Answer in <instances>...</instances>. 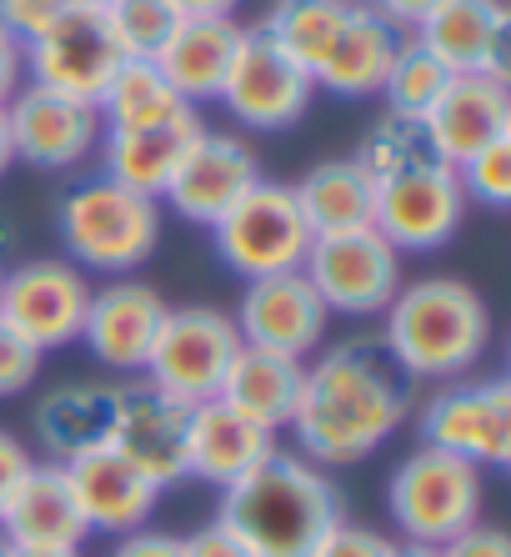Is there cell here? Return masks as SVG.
Masks as SVG:
<instances>
[{
  "label": "cell",
  "instance_id": "cell-27",
  "mask_svg": "<svg viewBox=\"0 0 511 557\" xmlns=\"http://www.w3.org/2000/svg\"><path fill=\"white\" fill-rule=\"evenodd\" d=\"M276 453V437L266 428L246 422L241 412H230L226 403H196L191 407V447H186V478L211 482V487H230L241 482L261 457Z\"/></svg>",
  "mask_w": 511,
  "mask_h": 557
},
{
  "label": "cell",
  "instance_id": "cell-33",
  "mask_svg": "<svg viewBox=\"0 0 511 557\" xmlns=\"http://www.w3.org/2000/svg\"><path fill=\"white\" fill-rule=\"evenodd\" d=\"M451 71L441 61H436L432 51H426L422 40H401L397 55H391V71H386L382 81V96H386V111H397V116H411L422 121L426 111L436 106V96L447 91Z\"/></svg>",
  "mask_w": 511,
  "mask_h": 557
},
{
  "label": "cell",
  "instance_id": "cell-50",
  "mask_svg": "<svg viewBox=\"0 0 511 557\" xmlns=\"http://www.w3.org/2000/svg\"><path fill=\"white\" fill-rule=\"evenodd\" d=\"M71 5H105V0H71Z\"/></svg>",
  "mask_w": 511,
  "mask_h": 557
},
{
  "label": "cell",
  "instance_id": "cell-40",
  "mask_svg": "<svg viewBox=\"0 0 511 557\" xmlns=\"http://www.w3.org/2000/svg\"><path fill=\"white\" fill-rule=\"evenodd\" d=\"M111 557H186V553H180V537H176V532L136 528V532H126V537H115Z\"/></svg>",
  "mask_w": 511,
  "mask_h": 557
},
{
  "label": "cell",
  "instance_id": "cell-26",
  "mask_svg": "<svg viewBox=\"0 0 511 557\" xmlns=\"http://www.w3.org/2000/svg\"><path fill=\"white\" fill-rule=\"evenodd\" d=\"M115 397H121V382H61L40 397L30 428H36L40 447L51 453V462H71V457L111 442Z\"/></svg>",
  "mask_w": 511,
  "mask_h": 557
},
{
  "label": "cell",
  "instance_id": "cell-22",
  "mask_svg": "<svg viewBox=\"0 0 511 557\" xmlns=\"http://www.w3.org/2000/svg\"><path fill=\"white\" fill-rule=\"evenodd\" d=\"M205 131L196 106H180L176 116L151 121V126H121V131H101V176L130 186L141 196H155L171 186L176 166L186 161V151L196 146V136Z\"/></svg>",
  "mask_w": 511,
  "mask_h": 557
},
{
  "label": "cell",
  "instance_id": "cell-17",
  "mask_svg": "<svg viewBox=\"0 0 511 557\" xmlns=\"http://www.w3.org/2000/svg\"><path fill=\"white\" fill-rule=\"evenodd\" d=\"M256 182H261V156L251 141L230 136V131H201L186 161L176 166V176H171V186L161 191V201L180 221L216 226Z\"/></svg>",
  "mask_w": 511,
  "mask_h": 557
},
{
  "label": "cell",
  "instance_id": "cell-34",
  "mask_svg": "<svg viewBox=\"0 0 511 557\" xmlns=\"http://www.w3.org/2000/svg\"><path fill=\"white\" fill-rule=\"evenodd\" d=\"M105 21L115 30V46L126 61H155L166 51L171 30L180 26V11L171 0H105Z\"/></svg>",
  "mask_w": 511,
  "mask_h": 557
},
{
  "label": "cell",
  "instance_id": "cell-44",
  "mask_svg": "<svg viewBox=\"0 0 511 557\" xmlns=\"http://www.w3.org/2000/svg\"><path fill=\"white\" fill-rule=\"evenodd\" d=\"M366 5H371L376 15H386V21H391L397 30H416L426 15L441 5V0H366Z\"/></svg>",
  "mask_w": 511,
  "mask_h": 557
},
{
  "label": "cell",
  "instance_id": "cell-16",
  "mask_svg": "<svg viewBox=\"0 0 511 557\" xmlns=\"http://www.w3.org/2000/svg\"><path fill=\"white\" fill-rule=\"evenodd\" d=\"M230 322H236L246 347L282 351V357L307 362L311 351L326 342L332 311L321 307L307 272H276V276H256V282L241 286V301H236Z\"/></svg>",
  "mask_w": 511,
  "mask_h": 557
},
{
  "label": "cell",
  "instance_id": "cell-9",
  "mask_svg": "<svg viewBox=\"0 0 511 557\" xmlns=\"http://www.w3.org/2000/svg\"><path fill=\"white\" fill-rule=\"evenodd\" d=\"M301 272L332 317H382L401 292V251L376 226L332 232L311 242Z\"/></svg>",
  "mask_w": 511,
  "mask_h": 557
},
{
  "label": "cell",
  "instance_id": "cell-8",
  "mask_svg": "<svg viewBox=\"0 0 511 557\" xmlns=\"http://www.w3.org/2000/svg\"><path fill=\"white\" fill-rule=\"evenodd\" d=\"M236 351H241V332L230 322V311L171 307L161 322V337L146 357V382L191 407L211 403L236 362Z\"/></svg>",
  "mask_w": 511,
  "mask_h": 557
},
{
  "label": "cell",
  "instance_id": "cell-37",
  "mask_svg": "<svg viewBox=\"0 0 511 557\" xmlns=\"http://www.w3.org/2000/svg\"><path fill=\"white\" fill-rule=\"evenodd\" d=\"M391 547H397V543H391L386 532L366 528V522L341 518V522H332V528H326V537H321L307 557H391Z\"/></svg>",
  "mask_w": 511,
  "mask_h": 557
},
{
  "label": "cell",
  "instance_id": "cell-38",
  "mask_svg": "<svg viewBox=\"0 0 511 557\" xmlns=\"http://www.w3.org/2000/svg\"><path fill=\"white\" fill-rule=\"evenodd\" d=\"M436 557H511V537L501 528H491V522H472L451 543L436 547Z\"/></svg>",
  "mask_w": 511,
  "mask_h": 557
},
{
  "label": "cell",
  "instance_id": "cell-36",
  "mask_svg": "<svg viewBox=\"0 0 511 557\" xmlns=\"http://www.w3.org/2000/svg\"><path fill=\"white\" fill-rule=\"evenodd\" d=\"M40 362H46V351H36L15 326L0 322V397L30 392V382L40 376Z\"/></svg>",
  "mask_w": 511,
  "mask_h": 557
},
{
  "label": "cell",
  "instance_id": "cell-35",
  "mask_svg": "<svg viewBox=\"0 0 511 557\" xmlns=\"http://www.w3.org/2000/svg\"><path fill=\"white\" fill-rule=\"evenodd\" d=\"M457 182L466 191V201H482V207L501 211L511 201V136L482 146L476 156H466L457 166Z\"/></svg>",
  "mask_w": 511,
  "mask_h": 557
},
{
  "label": "cell",
  "instance_id": "cell-47",
  "mask_svg": "<svg viewBox=\"0 0 511 557\" xmlns=\"http://www.w3.org/2000/svg\"><path fill=\"white\" fill-rule=\"evenodd\" d=\"M11 557H80V547H11Z\"/></svg>",
  "mask_w": 511,
  "mask_h": 557
},
{
  "label": "cell",
  "instance_id": "cell-3",
  "mask_svg": "<svg viewBox=\"0 0 511 557\" xmlns=\"http://www.w3.org/2000/svg\"><path fill=\"white\" fill-rule=\"evenodd\" d=\"M382 347L407 382H457L472 376L491 347V311L482 292L457 276L401 282L391 307L382 311Z\"/></svg>",
  "mask_w": 511,
  "mask_h": 557
},
{
  "label": "cell",
  "instance_id": "cell-46",
  "mask_svg": "<svg viewBox=\"0 0 511 557\" xmlns=\"http://www.w3.org/2000/svg\"><path fill=\"white\" fill-rule=\"evenodd\" d=\"M15 166V151H11V126H5V106H0V176Z\"/></svg>",
  "mask_w": 511,
  "mask_h": 557
},
{
  "label": "cell",
  "instance_id": "cell-10",
  "mask_svg": "<svg viewBox=\"0 0 511 557\" xmlns=\"http://www.w3.org/2000/svg\"><path fill=\"white\" fill-rule=\"evenodd\" d=\"M21 51H26V76L36 86L76 96V101H96L111 71L126 61L101 5H65L61 15H51L21 40Z\"/></svg>",
  "mask_w": 511,
  "mask_h": 557
},
{
  "label": "cell",
  "instance_id": "cell-41",
  "mask_svg": "<svg viewBox=\"0 0 511 557\" xmlns=\"http://www.w3.org/2000/svg\"><path fill=\"white\" fill-rule=\"evenodd\" d=\"M30 462H36V457H30V447L21 437H15V432H5L0 428V512H5V503H11V493L15 487H21V478H26L30 472Z\"/></svg>",
  "mask_w": 511,
  "mask_h": 557
},
{
  "label": "cell",
  "instance_id": "cell-7",
  "mask_svg": "<svg viewBox=\"0 0 511 557\" xmlns=\"http://www.w3.org/2000/svg\"><path fill=\"white\" fill-rule=\"evenodd\" d=\"M422 447L501 472L511 462V387L501 376H457L416 407Z\"/></svg>",
  "mask_w": 511,
  "mask_h": 557
},
{
  "label": "cell",
  "instance_id": "cell-42",
  "mask_svg": "<svg viewBox=\"0 0 511 557\" xmlns=\"http://www.w3.org/2000/svg\"><path fill=\"white\" fill-rule=\"evenodd\" d=\"M21 86H26V51H21V36L0 21V106L11 101Z\"/></svg>",
  "mask_w": 511,
  "mask_h": 557
},
{
  "label": "cell",
  "instance_id": "cell-48",
  "mask_svg": "<svg viewBox=\"0 0 511 557\" xmlns=\"http://www.w3.org/2000/svg\"><path fill=\"white\" fill-rule=\"evenodd\" d=\"M391 557H436V547H422V543H397Z\"/></svg>",
  "mask_w": 511,
  "mask_h": 557
},
{
  "label": "cell",
  "instance_id": "cell-24",
  "mask_svg": "<svg viewBox=\"0 0 511 557\" xmlns=\"http://www.w3.org/2000/svg\"><path fill=\"white\" fill-rule=\"evenodd\" d=\"M241 36H246V26L236 15H180V26L166 40V51L155 55V71L171 81V91L186 106L216 101Z\"/></svg>",
  "mask_w": 511,
  "mask_h": 557
},
{
  "label": "cell",
  "instance_id": "cell-2",
  "mask_svg": "<svg viewBox=\"0 0 511 557\" xmlns=\"http://www.w3.org/2000/svg\"><path fill=\"white\" fill-rule=\"evenodd\" d=\"M341 518L346 507L332 472L286 447L261 457L241 482L221 487L216 507V522L251 557H307Z\"/></svg>",
  "mask_w": 511,
  "mask_h": 557
},
{
  "label": "cell",
  "instance_id": "cell-32",
  "mask_svg": "<svg viewBox=\"0 0 511 557\" xmlns=\"http://www.w3.org/2000/svg\"><path fill=\"white\" fill-rule=\"evenodd\" d=\"M351 161L366 171L371 182L382 186V182H391V176H401V171L432 161V146H426L422 121L397 116V111H382V116L361 131V141H357V151H351Z\"/></svg>",
  "mask_w": 511,
  "mask_h": 557
},
{
  "label": "cell",
  "instance_id": "cell-18",
  "mask_svg": "<svg viewBox=\"0 0 511 557\" xmlns=\"http://www.w3.org/2000/svg\"><path fill=\"white\" fill-rule=\"evenodd\" d=\"M166 297L151 282L136 276H111L101 292H90L86 322H80V342L101 367L111 372H146L161 322H166Z\"/></svg>",
  "mask_w": 511,
  "mask_h": 557
},
{
  "label": "cell",
  "instance_id": "cell-21",
  "mask_svg": "<svg viewBox=\"0 0 511 557\" xmlns=\"http://www.w3.org/2000/svg\"><path fill=\"white\" fill-rule=\"evenodd\" d=\"M411 40H422L451 76H507V0H441Z\"/></svg>",
  "mask_w": 511,
  "mask_h": 557
},
{
  "label": "cell",
  "instance_id": "cell-30",
  "mask_svg": "<svg viewBox=\"0 0 511 557\" xmlns=\"http://www.w3.org/2000/svg\"><path fill=\"white\" fill-rule=\"evenodd\" d=\"M357 0H271L266 15H261V30H266L296 65H307V76L321 65V55L332 51L336 30L346 26Z\"/></svg>",
  "mask_w": 511,
  "mask_h": 557
},
{
  "label": "cell",
  "instance_id": "cell-1",
  "mask_svg": "<svg viewBox=\"0 0 511 557\" xmlns=\"http://www.w3.org/2000/svg\"><path fill=\"white\" fill-rule=\"evenodd\" d=\"M411 417V382L382 337H346L301 376L291 437L316 467H357Z\"/></svg>",
  "mask_w": 511,
  "mask_h": 557
},
{
  "label": "cell",
  "instance_id": "cell-39",
  "mask_svg": "<svg viewBox=\"0 0 511 557\" xmlns=\"http://www.w3.org/2000/svg\"><path fill=\"white\" fill-rule=\"evenodd\" d=\"M65 5H71V0H0V21L26 40L30 30H40L51 15H61Z\"/></svg>",
  "mask_w": 511,
  "mask_h": 557
},
{
  "label": "cell",
  "instance_id": "cell-11",
  "mask_svg": "<svg viewBox=\"0 0 511 557\" xmlns=\"http://www.w3.org/2000/svg\"><path fill=\"white\" fill-rule=\"evenodd\" d=\"M90 307V282L65 257H36L0 272V322L15 326L36 351H61L80 342Z\"/></svg>",
  "mask_w": 511,
  "mask_h": 557
},
{
  "label": "cell",
  "instance_id": "cell-31",
  "mask_svg": "<svg viewBox=\"0 0 511 557\" xmlns=\"http://www.w3.org/2000/svg\"><path fill=\"white\" fill-rule=\"evenodd\" d=\"M180 96L171 91V81L155 71V61H121L105 81V91L96 96V111H101L105 131L121 126H151V121H166L180 111Z\"/></svg>",
  "mask_w": 511,
  "mask_h": 557
},
{
  "label": "cell",
  "instance_id": "cell-28",
  "mask_svg": "<svg viewBox=\"0 0 511 557\" xmlns=\"http://www.w3.org/2000/svg\"><path fill=\"white\" fill-rule=\"evenodd\" d=\"M301 376H307V362L296 357H282V351H261V347H246L236 351L226 382H221L216 403H226L230 412H241L246 422L266 428L271 437L291 428V412H296V397H301Z\"/></svg>",
  "mask_w": 511,
  "mask_h": 557
},
{
  "label": "cell",
  "instance_id": "cell-49",
  "mask_svg": "<svg viewBox=\"0 0 511 557\" xmlns=\"http://www.w3.org/2000/svg\"><path fill=\"white\" fill-rule=\"evenodd\" d=\"M0 557H11V537L5 532H0Z\"/></svg>",
  "mask_w": 511,
  "mask_h": 557
},
{
  "label": "cell",
  "instance_id": "cell-29",
  "mask_svg": "<svg viewBox=\"0 0 511 557\" xmlns=\"http://www.w3.org/2000/svg\"><path fill=\"white\" fill-rule=\"evenodd\" d=\"M291 191H296V207H301V216H307V226L316 236L361 232V226H371V216H376V182H371L351 156L316 161Z\"/></svg>",
  "mask_w": 511,
  "mask_h": 557
},
{
  "label": "cell",
  "instance_id": "cell-25",
  "mask_svg": "<svg viewBox=\"0 0 511 557\" xmlns=\"http://www.w3.org/2000/svg\"><path fill=\"white\" fill-rule=\"evenodd\" d=\"M0 532L11 547H80L90 537L61 462H30L21 487L0 512Z\"/></svg>",
  "mask_w": 511,
  "mask_h": 557
},
{
  "label": "cell",
  "instance_id": "cell-23",
  "mask_svg": "<svg viewBox=\"0 0 511 557\" xmlns=\"http://www.w3.org/2000/svg\"><path fill=\"white\" fill-rule=\"evenodd\" d=\"M407 40V30H397L386 15H376L366 0L351 5L346 26L336 30L332 51L321 55V65L311 71L316 91H332L341 101H361V96H382V81L391 71V55Z\"/></svg>",
  "mask_w": 511,
  "mask_h": 557
},
{
  "label": "cell",
  "instance_id": "cell-51",
  "mask_svg": "<svg viewBox=\"0 0 511 557\" xmlns=\"http://www.w3.org/2000/svg\"><path fill=\"white\" fill-rule=\"evenodd\" d=\"M0 272H5V261H0Z\"/></svg>",
  "mask_w": 511,
  "mask_h": 557
},
{
  "label": "cell",
  "instance_id": "cell-12",
  "mask_svg": "<svg viewBox=\"0 0 511 557\" xmlns=\"http://www.w3.org/2000/svg\"><path fill=\"white\" fill-rule=\"evenodd\" d=\"M311 96H316V81L307 76V65H296L266 30L251 26L236 46V61L221 81L216 101L230 111V121L251 131H291L307 116Z\"/></svg>",
  "mask_w": 511,
  "mask_h": 557
},
{
  "label": "cell",
  "instance_id": "cell-43",
  "mask_svg": "<svg viewBox=\"0 0 511 557\" xmlns=\"http://www.w3.org/2000/svg\"><path fill=\"white\" fill-rule=\"evenodd\" d=\"M180 553L186 557H251L221 522H205V528H196L191 537H180Z\"/></svg>",
  "mask_w": 511,
  "mask_h": 557
},
{
  "label": "cell",
  "instance_id": "cell-15",
  "mask_svg": "<svg viewBox=\"0 0 511 557\" xmlns=\"http://www.w3.org/2000/svg\"><path fill=\"white\" fill-rule=\"evenodd\" d=\"M111 447L141 467L166 493L186 482V447H191V403H180L151 382H121L111 422Z\"/></svg>",
  "mask_w": 511,
  "mask_h": 557
},
{
  "label": "cell",
  "instance_id": "cell-5",
  "mask_svg": "<svg viewBox=\"0 0 511 557\" xmlns=\"http://www.w3.org/2000/svg\"><path fill=\"white\" fill-rule=\"evenodd\" d=\"M486 472L436 447L407 453L386 478V512L397 522L401 543L441 547L472 522H482Z\"/></svg>",
  "mask_w": 511,
  "mask_h": 557
},
{
  "label": "cell",
  "instance_id": "cell-45",
  "mask_svg": "<svg viewBox=\"0 0 511 557\" xmlns=\"http://www.w3.org/2000/svg\"><path fill=\"white\" fill-rule=\"evenodd\" d=\"M180 15H236L241 0H171Z\"/></svg>",
  "mask_w": 511,
  "mask_h": 557
},
{
  "label": "cell",
  "instance_id": "cell-4",
  "mask_svg": "<svg viewBox=\"0 0 511 557\" xmlns=\"http://www.w3.org/2000/svg\"><path fill=\"white\" fill-rule=\"evenodd\" d=\"M65 261L96 276H136L161 247V201L111 176H86L55 211Z\"/></svg>",
  "mask_w": 511,
  "mask_h": 557
},
{
  "label": "cell",
  "instance_id": "cell-14",
  "mask_svg": "<svg viewBox=\"0 0 511 557\" xmlns=\"http://www.w3.org/2000/svg\"><path fill=\"white\" fill-rule=\"evenodd\" d=\"M5 126H11L15 161L40 166V171H71L80 161H90V156L101 151V131H105L96 101L46 91L36 81H26L5 101Z\"/></svg>",
  "mask_w": 511,
  "mask_h": 557
},
{
  "label": "cell",
  "instance_id": "cell-6",
  "mask_svg": "<svg viewBox=\"0 0 511 557\" xmlns=\"http://www.w3.org/2000/svg\"><path fill=\"white\" fill-rule=\"evenodd\" d=\"M311 242H316V232H311L301 207H296V191L286 182H266V176L211 226L216 261L230 276H241V282L301 272Z\"/></svg>",
  "mask_w": 511,
  "mask_h": 557
},
{
  "label": "cell",
  "instance_id": "cell-20",
  "mask_svg": "<svg viewBox=\"0 0 511 557\" xmlns=\"http://www.w3.org/2000/svg\"><path fill=\"white\" fill-rule=\"evenodd\" d=\"M422 131L432 156L447 166H461L482 146L511 136L507 76H451L447 91L436 96V106L422 116Z\"/></svg>",
  "mask_w": 511,
  "mask_h": 557
},
{
  "label": "cell",
  "instance_id": "cell-19",
  "mask_svg": "<svg viewBox=\"0 0 511 557\" xmlns=\"http://www.w3.org/2000/svg\"><path fill=\"white\" fill-rule=\"evenodd\" d=\"M61 467H65L71 497H76L90 532L126 537V532L146 528L155 503H161V487H155L130 457L115 453L111 442H105V447H90V453L71 457V462H61Z\"/></svg>",
  "mask_w": 511,
  "mask_h": 557
},
{
  "label": "cell",
  "instance_id": "cell-13",
  "mask_svg": "<svg viewBox=\"0 0 511 557\" xmlns=\"http://www.w3.org/2000/svg\"><path fill=\"white\" fill-rule=\"evenodd\" d=\"M466 207L472 201H466V191L457 182V166L432 156L422 166H411L376 186V216H371V226L397 251H436V247H447V242H457Z\"/></svg>",
  "mask_w": 511,
  "mask_h": 557
}]
</instances>
